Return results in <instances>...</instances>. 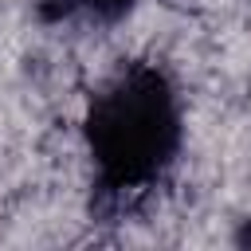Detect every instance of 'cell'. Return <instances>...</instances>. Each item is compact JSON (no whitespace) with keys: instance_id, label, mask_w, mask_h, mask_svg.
Here are the masks:
<instances>
[{"instance_id":"obj_1","label":"cell","mask_w":251,"mask_h":251,"mask_svg":"<svg viewBox=\"0 0 251 251\" xmlns=\"http://www.w3.org/2000/svg\"><path fill=\"white\" fill-rule=\"evenodd\" d=\"M173 145H176V106L161 75L133 71L94 102L90 149L110 184L126 188L157 176Z\"/></svg>"},{"instance_id":"obj_2","label":"cell","mask_w":251,"mask_h":251,"mask_svg":"<svg viewBox=\"0 0 251 251\" xmlns=\"http://www.w3.org/2000/svg\"><path fill=\"white\" fill-rule=\"evenodd\" d=\"M67 12H86V16H98V20H110L118 12L129 8V0H59Z\"/></svg>"}]
</instances>
